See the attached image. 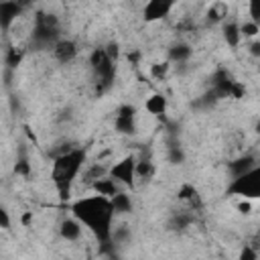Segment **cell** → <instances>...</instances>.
<instances>
[{
    "instance_id": "obj_2",
    "label": "cell",
    "mask_w": 260,
    "mask_h": 260,
    "mask_svg": "<svg viewBox=\"0 0 260 260\" xmlns=\"http://www.w3.org/2000/svg\"><path fill=\"white\" fill-rule=\"evenodd\" d=\"M83 162H85V150L83 148H69V150H65L63 154H59L55 158L51 179H53L61 197L69 195V189L75 183Z\"/></svg>"
},
{
    "instance_id": "obj_29",
    "label": "cell",
    "mask_w": 260,
    "mask_h": 260,
    "mask_svg": "<svg viewBox=\"0 0 260 260\" xmlns=\"http://www.w3.org/2000/svg\"><path fill=\"white\" fill-rule=\"evenodd\" d=\"M248 51H250V55H252V57H256V59H260V39H254V41L250 43V47H248Z\"/></svg>"
},
{
    "instance_id": "obj_16",
    "label": "cell",
    "mask_w": 260,
    "mask_h": 260,
    "mask_svg": "<svg viewBox=\"0 0 260 260\" xmlns=\"http://www.w3.org/2000/svg\"><path fill=\"white\" fill-rule=\"evenodd\" d=\"M112 201V207H114V213L116 215H122V213H130L132 211V201H130V195L118 191L114 197H110Z\"/></svg>"
},
{
    "instance_id": "obj_8",
    "label": "cell",
    "mask_w": 260,
    "mask_h": 260,
    "mask_svg": "<svg viewBox=\"0 0 260 260\" xmlns=\"http://www.w3.org/2000/svg\"><path fill=\"white\" fill-rule=\"evenodd\" d=\"M22 6L16 2V0H4L0 4V22H2V28L8 32L10 26L22 16Z\"/></svg>"
},
{
    "instance_id": "obj_5",
    "label": "cell",
    "mask_w": 260,
    "mask_h": 260,
    "mask_svg": "<svg viewBox=\"0 0 260 260\" xmlns=\"http://www.w3.org/2000/svg\"><path fill=\"white\" fill-rule=\"evenodd\" d=\"M228 191L232 195H240L246 199H258L260 197V167H252L248 173L234 177V181L230 183Z\"/></svg>"
},
{
    "instance_id": "obj_11",
    "label": "cell",
    "mask_w": 260,
    "mask_h": 260,
    "mask_svg": "<svg viewBox=\"0 0 260 260\" xmlns=\"http://www.w3.org/2000/svg\"><path fill=\"white\" fill-rule=\"evenodd\" d=\"M91 189H93L95 193L104 195V197H114V195L120 191L118 181H116L114 177H110V175H104V177L95 179V181L91 183Z\"/></svg>"
},
{
    "instance_id": "obj_33",
    "label": "cell",
    "mask_w": 260,
    "mask_h": 260,
    "mask_svg": "<svg viewBox=\"0 0 260 260\" xmlns=\"http://www.w3.org/2000/svg\"><path fill=\"white\" fill-rule=\"evenodd\" d=\"M256 130H258V132H260V122H258V124H256Z\"/></svg>"
},
{
    "instance_id": "obj_20",
    "label": "cell",
    "mask_w": 260,
    "mask_h": 260,
    "mask_svg": "<svg viewBox=\"0 0 260 260\" xmlns=\"http://www.w3.org/2000/svg\"><path fill=\"white\" fill-rule=\"evenodd\" d=\"M22 57H24V49L14 45V47H10V49L6 51V65H8V67H16V65H20Z\"/></svg>"
},
{
    "instance_id": "obj_3",
    "label": "cell",
    "mask_w": 260,
    "mask_h": 260,
    "mask_svg": "<svg viewBox=\"0 0 260 260\" xmlns=\"http://www.w3.org/2000/svg\"><path fill=\"white\" fill-rule=\"evenodd\" d=\"M89 67L95 75V93H104L112 87L116 77V61H112L104 47H98L89 53Z\"/></svg>"
},
{
    "instance_id": "obj_14",
    "label": "cell",
    "mask_w": 260,
    "mask_h": 260,
    "mask_svg": "<svg viewBox=\"0 0 260 260\" xmlns=\"http://www.w3.org/2000/svg\"><path fill=\"white\" fill-rule=\"evenodd\" d=\"M144 108H146V112L152 114V116H162V114L167 112V98H165L162 93H152V95L146 100Z\"/></svg>"
},
{
    "instance_id": "obj_26",
    "label": "cell",
    "mask_w": 260,
    "mask_h": 260,
    "mask_svg": "<svg viewBox=\"0 0 260 260\" xmlns=\"http://www.w3.org/2000/svg\"><path fill=\"white\" fill-rule=\"evenodd\" d=\"M240 258H242V260H256V258H258V250H256L252 244H248V246H244V250L240 252Z\"/></svg>"
},
{
    "instance_id": "obj_18",
    "label": "cell",
    "mask_w": 260,
    "mask_h": 260,
    "mask_svg": "<svg viewBox=\"0 0 260 260\" xmlns=\"http://www.w3.org/2000/svg\"><path fill=\"white\" fill-rule=\"evenodd\" d=\"M114 128L120 134H134L136 132V116H118L116 114Z\"/></svg>"
},
{
    "instance_id": "obj_28",
    "label": "cell",
    "mask_w": 260,
    "mask_h": 260,
    "mask_svg": "<svg viewBox=\"0 0 260 260\" xmlns=\"http://www.w3.org/2000/svg\"><path fill=\"white\" fill-rule=\"evenodd\" d=\"M171 162H181L183 160V150L179 146H171V154H169Z\"/></svg>"
},
{
    "instance_id": "obj_25",
    "label": "cell",
    "mask_w": 260,
    "mask_h": 260,
    "mask_svg": "<svg viewBox=\"0 0 260 260\" xmlns=\"http://www.w3.org/2000/svg\"><path fill=\"white\" fill-rule=\"evenodd\" d=\"M14 173L16 175H22V177H28L30 175V162L26 158H18L14 162Z\"/></svg>"
},
{
    "instance_id": "obj_9",
    "label": "cell",
    "mask_w": 260,
    "mask_h": 260,
    "mask_svg": "<svg viewBox=\"0 0 260 260\" xmlns=\"http://www.w3.org/2000/svg\"><path fill=\"white\" fill-rule=\"evenodd\" d=\"M53 55L59 63H71L75 57H77V45L69 39H59L55 45H53Z\"/></svg>"
},
{
    "instance_id": "obj_19",
    "label": "cell",
    "mask_w": 260,
    "mask_h": 260,
    "mask_svg": "<svg viewBox=\"0 0 260 260\" xmlns=\"http://www.w3.org/2000/svg\"><path fill=\"white\" fill-rule=\"evenodd\" d=\"M154 173H156V167H154L152 160L142 158V160L136 162V179H140V181L146 183V181H150L154 177Z\"/></svg>"
},
{
    "instance_id": "obj_24",
    "label": "cell",
    "mask_w": 260,
    "mask_h": 260,
    "mask_svg": "<svg viewBox=\"0 0 260 260\" xmlns=\"http://www.w3.org/2000/svg\"><path fill=\"white\" fill-rule=\"evenodd\" d=\"M248 16L256 24H260V0H248Z\"/></svg>"
},
{
    "instance_id": "obj_13",
    "label": "cell",
    "mask_w": 260,
    "mask_h": 260,
    "mask_svg": "<svg viewBox=\"0 0 260 260\" xmlns=\"http://www.w3.org/2000/svg\"><path fill=\"white\" fill-rule=\"evenodd\" d=\"M223 39H225V43L232 47V49H236L238 45H240V41H242V30H240V24L238 22H234V20H225L223 22Z\"/></svg>"
},
{
    "instance_id": "obj_7",
    "label": "cell",
    "mask_w": 260,
    "mask_h": 260,
    "mask_svg": "<svg viewBox=\"0 0 260 260\" xmlns=\"http://www.w3.org/2000/svg\"><path fill=\"white\" fill-rule=\"evenodd\" d=\"M177 0H148L144 6V20L146 22H154V20H162L171 14V10L175 8Z\"/></svg>"
},
{
    "instance_id": "obj_23",
    "label": "cell",
    "mask_w": 260,
    "mask_h": 260,
    "mask_svg": "<svg viewBox=\"0 0 260 260\" xmlns=\"http://www.w3.org/2000/svg\"><path fill=\"white\" fill-rule=\"evenodd\" d=\"M240 30H242L244 39H256L258 32H260V24H256L254 20H246V22L240 24Z\"/></svg>"
},
{
    "instance_id": "obj_30",
    "label": "cell",
    "mask_w": 260,
    "mask_h": 260,
    "mask_svg": "<svg viewBox=\"0 0 260 260\" xmlns=\"http://www.w3.org/2000/svg\"><path fill=\"white\" fill-rule=\"evenodd\" d=\"M0 219H2V230H8L10 228V219H8V211L6 209L0 211Z\"/></svg>"
},
{
    "instance_id": "obj_12",
    "label": "cell",
    "mask_w": 260,
    "mask_h": 260,
    "mask_svg": "<svg viewBox=\"0 0 260 260\" xmlns=\"http://www.w3.org/2000/svg\"><path fill=\"white\" fill-rule=\"evenodd\" d=\"M191 53L193 51H191V47L187 43H177V45H173L169 49V61L171 63H177V65H185L189 61Z\"/></svg>"
},
{
    "instance_id": "obj_6",
    "label": "cell",
    "mask_w": 260,
    "mask_h": 260,
    "mask_svg": "<svg viewBox=\"0 0 260 260\" xmlns=\"http://www.w3.org/2000/svg\"><path fill=\"white\" fill-rule=\"evenodd\" d=\"M110 177H114L118 183L132 187L136 179V158L134 156H124L110 169Z\"/></svg>"
},
{
    "instance_id": "obj_15",
    "label": "cell",
    "mask_w": 260,
    "mask_h": 260,
    "mask_svg": "<svg viewBox=\"0 0 260 260\" xmlns=\"http://www.w3.org/2000/svg\"><path fill=\"white\" fill-rule=\"evenodd\" d=\"M252 167H256V160H254V156H252V154H244V156L236 158L234 162H230V171H232V175H234V177H240V175L248 173Z\"/></svg>"
},
{
    "instance_id": "obj_22",
    "label": "cell",
    "mask_w": 260,
    "mask_h": 260,
    "mask_svg": "<svg viewBox=\"0 0 260 260\" xmlns=\"http://www.w3.org/2000/svg\"><path fill=\"white\" fill-rule=\"evenodd\" d=\"M169 71H171V61H162V63L150 65V75H152L154 79H158V81H162V79L169 75Z\"/></svg>"
},
{
    "instance_id": "obj_21",
    "label": "cell",
    "mask_w": 260,
    "mask_h": 260,
    "mask_svg": "<svg viewBox=\"0 0 260 260\" xmlns=\"http://www.w3.org/2000/svg\"><path fill=\"white\" fill-rule=\"evenodd\" d=\"M104 175H108V169H106L104 165H98V162H95V165H91V167L83 173V179L91 185L95 179H100V177H104Z\"/></svg>"
},
{
    "instance_id": "obj_27",
    "label": "cell",
    "mask_w": 260,
    "mask_h": 260,
    "mask_svg": "<svg viewBox=\"0 0 260 260\" xmlns=\"http://www.w3.org/2000/svg\"><path fill=\"white\" fill-rule=\"evenodd\" d=\"M104 49H106V53H108V57H110L112 61H118V57H120V47H118V43H108Z\"/></svg>"
},
{
    "instance_id": "obj_32",
    "label": "cell",
    "mask_w": 260,
    "mask_h": 260,
    "mask_svg": "<svg viewBox=\"0 0 260 260\" xmlns=\"http://www.w3.org/2000/svg\"><path fill=\"white\" fill-rule=\"evenodd\" d=\"M30 219H32V213H30V211H26V213L22 215V223H24V225H28V223H30Z\"/></svg>"
},
{
    "instance_id": "obj_1",
    "label": "cell",
    "mask_w": 260,
    "mask_h": 260,
    "mask_svg": "<svg viewBox=\"0 0 260 260\" xmlns=\"http://www.w3.org/2000/svg\"><path fill=\"white\" fill-rule=\"evenodd\" d=\"M71 213L102 242L108 244L112 240V219H114V207L110 197L104 195H91L81 197L71 205Z\"/></svg>"
},
{
    "instance_id": "obj_17",
    "label": "cell",
    "mask_w": 260,
    "mask_h": 260,
    "mask_svg": "<svg viewBox=\"0 0 260 260\" xmlns=\"http://www.w3.org/2000/svg\"><path fill=\"white\" fill-rule=\"evenodd\" d=\"M207 20L211 24L215 22H225L228 20V4L225 2H213L207 10Z\"/></svg>"
},
{
    "instance_id": "obj_31",
    "label": "cell",
    "mask_w": 260,
    "mask_h": 260,
    "mask_svg": "<svg viewBox=\"0 0 260 260\" xmlns=\"http://www.w3.org/2000/svg\"><path fill=\"white\" fill-rule=\"evenodd\" d=\"M250 207H252V205H250V203H248V201H242V203H240V205H238V209H240V211H242V213H248V211H250Z\"/></svg>"
},
{
    "instance_id": "obj_4",
    "label": "cell",
    "mask_w": 260,
    "mask_h": 260,
    "mask_svg": "<svg viewBox=\"0 0 260 260\" xmlns=\"http://www.w3.org/2000/svg\"><path fill=\"white\" fill-rule=\"evenodd\" d=\"M30 32H32L30 39L35 41V45L53 49V45L59 41L57 39L59 37V20H57V16L47 14V12H39L35 16V24H32Z\"/></svg>"
},
{
    "instance_id": "obj_10",
    "label": "cell",
    "mask_w": 260,
    "mask_h": 260,
    "mask_svg": "<svg viewBox=\"0 0 260 260\" xmlns=\"http://www.w3.org/2000/svg\"><path fill=\"white\" fill-rule=\"evenodd\" d=\"M83 223L75 217V215H71V217H65L61 223H59V234H61V238L63 240H67V242H77L79 238H81V228Z\"/></svg>"
}]
</instances>
